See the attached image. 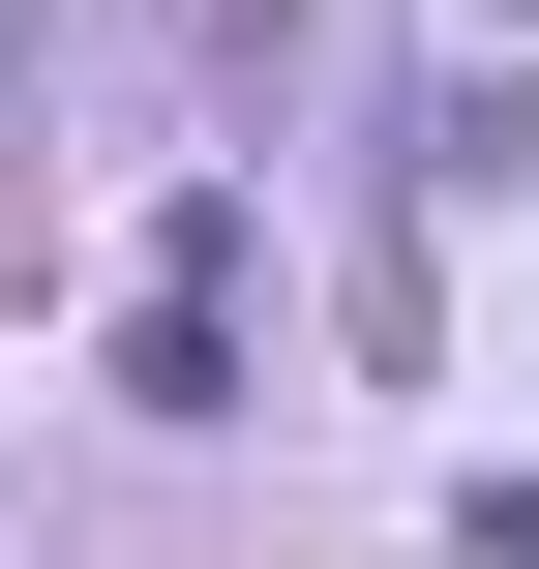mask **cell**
<instances>
[{"label":"cell","mask_w":539,"mask_h":569,"mask_svg":"<svg viewBox=\"0 0 539 569\" xmlns=\"http://www.w3.org/2000/svg\"><path fill=\"white\" fill-rule=\"evenodd\" d=\"M120 390H150V420H240V180L150 240V300H120Z\"/></svg>","instance_id":"1"}]
</instances>
